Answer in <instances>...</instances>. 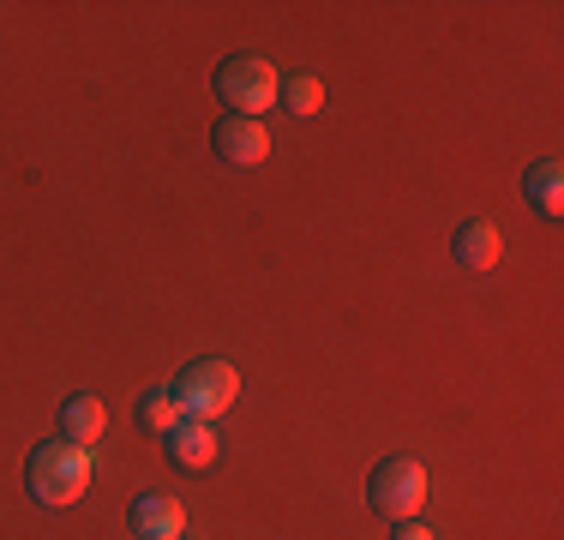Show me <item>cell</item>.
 I'll return each mask as SVG.
<instances>
[{
    "label": "cell",
    "instance_id": "obj_5",
    "mask_svg": "<svg viewBox=\"0 0 564 540\" xmlns=\"http://www.w3.org/2000/svg\"><path fill=\"white\" fill-rule=\"evenodd\" d=\"M210 144H217V156L235 162V169H259V162L271 156V132H264V120H247V115H223L217 132H210Z\"/></svg>",
    "mask_w": 564,
    "mask_h": 540
},
{
    "label": "cell",
    "instance_id": "obj_7",
    "mask_svg": "<svg viewBox=\"0 0 564 540\" xmlns=\"http://www.w3.org/2000/svg\"><path fill=\"white\" fill-rule=\"evenodd\" d=\"M127 522H132V534H139V540H186V510H181V498H163V493L132 498Z\"/></svg>",
    "mask_w": 564,
    "mask_h": 540
},
{
    "label": "cell",
    "instance_id": "obj_13",
    "mask_svg": "<svg viewBox=\"0 0 564 540\" xmlns=\"http://www.w3.org/2000/svg\"><path fill=\"white\" fill-rule=\"evenodd\" d=\"M391 540H438V534L426 529V522H414V517H409V522H397V534H391Z\"/></svg>",
    "mask_w": 564,
    "mask_h": 540
},
{
    "label": "cell",
    "instance_id": "obj_2",
    "mask_svg": "<svg viewBox=\"0 0 564 540\" xmlns=\"http://www.w3.org/2000/svg\"><path fill=\"white\" fill-rule=\"evenodd\" d=\"M174 402H181L186 421H210L217 426L228 409L240 402V372L228 367V360H193L181 378H174Z\"/></svg>",
    "mask_w": 564,
    "mask_h": 540
},
{
    "label": "cell",
    "instance_id": "obj_1",
    "mask_svg": "<svg viewBox=\"0 0 564 540\" xmlns=\"http://www.w3.org/2000/svg\"><path fill=\"white\" fill-rule=\"evenodd\" d=\"M90 475H97V451L90 444H36L31 456H24V486H31V498L36 505H48V510H66V505H78L85 498V486Z\"/></svg>",
    "mask_w": 564,
    "mask_h": 540
},
{
    "label": "cell",
    "instance_id": "obj_4",
    "mask_svg": "<svg viewBox=\"0 0 564 540\" xmlns=\"http://www.w3.org/2000/svg\"><path fill=\"white\" fill-rule=\"evenodd\" d=\"M367 505L391 522H409L414 510L426 505V468L414 463V456H384L367 475Z\"/></svg>",
    "mask_w": 564,
    "mask_h": 540
},
{
    "label": "cell",
    "instance_id": "obj_11",
    "mask_svg": "<svg viewBox=\"0 0 564 540\" xmlns=\"http://www.w3.org/2000/svg\"><path fill=\"white\" fill-rule=\"evenodd\" d=\"M282 102H289V115H318V108H325V85H318L313 73H294L289 85L276 90Z\"/></svg>",
    "mask_w": 564,
    "mask_h": 540
},
{
    "label": "cell",
    "instance_id": "obj_9",
    "mask_svg": "<svg viewBox=\"0 0 564 540\" xmlns=\"http://www.w3.org/2000/svg\"><path fill=\"white\" fill-rule=\"evenodd\" d=\"M522 198H529L541 216H558L564 210V162L558 156H541L529 174H522Z\"/></svg>",
    "mask_w": 564,
    "mask_h": 540
},
{
    "label": "cell",
    "instance_id": "obj_12",
    "mask_svg": "<svg viewBox=\"0 0 564 540\" xmlns=\"http://www.w3.org/2000/svg\"><path fill=\"white\" fill-rule=\"evenodd\" d=\"M174 421H181V402H174V390H144V397H139V426L169 432Z\"/></svg>",
    "mask_w": 564,
    "mask_h": 540
},
{
    "label": "cell",
    "instance_id": "obj_3",
    "mask_svg": "<svg viewBox=\"0 0 564 540\" xmlns=\"http://www.w3.org/2000/svg\"><path fill=\"white\" fill-rule=\"evenodd\" d=\"M276 90H282V78H276V66L264 61V54H228V61L217 66V97H223L228 115L259 120L264 108L276 102Z\"/></svg>",
    "mask_w": 564,
    "mask_h": 540
},
{
    "label": "cell",
    "instance_id": "obj_8",
    "mask_svg": "<svg viewBox=\"0 0 564 540\" xmlns=\"http://www.w3.org/2000/svg\"><path fill=\"white\" fill-rule=\"evenodd\" d=\"M102 432H109V409H102V397L73 390V397L61 402V439L66 444H97Z\"/></svg>",
    "mask_w": 564,
    "mask_h": 540
},
{
    "label": "cell",
    "instance_id": "obj_10",
    "mask_svg": "<svg viewBox=\"0 0 564 540\" xmlns=\"http://www.w3.org/2000/svg\"><path fill=\"white\" fill-rule=\"evenodd\" d=\"M451 252H456V264H463V270H492V264H499V252H505V240H499V228H492V223H463Z\"/></svg>",
    "mask_w": 564,
    "mask_h": 540
},
{
    "label": "cell",
    "instance_id": "obj_6",
    "mask_svg": "<svg viewBox=\"0 0 564 540\" xmlns=\"http://www.w3.org/2000/svg\"><path fill=\"white\" fill-rule=\"evenodd\" d=\"M217 444H223V439H217V426H210V421H186V414L163 432L169 463H174V468H186V475H198V468L217 463Z\"/></svg>",
    "mask_w": 564,
    "mask_h": 540
}]
</instances>
